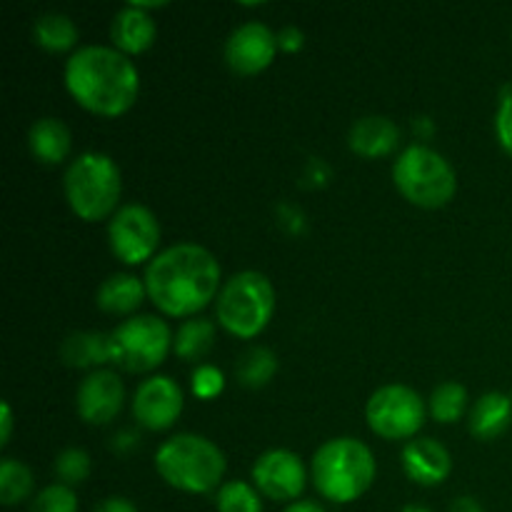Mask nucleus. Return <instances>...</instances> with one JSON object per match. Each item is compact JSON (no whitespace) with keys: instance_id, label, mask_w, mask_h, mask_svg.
<instances>
[{"instance_id":"nucleus-1","label":"nucleus","mask_w":512,"mask_h":512,"mask_svg":"<svg viewBox=\"0 0 512 512\" xmlns=\"http://www.w3.org/2000/svg\"><path fill=\"white\" fill-rule=\"evenodd\" d=\"M143 283L155 308L170 318H190L218 295L220 263L203 245H170L150 260Z\"/></svg>"},{"instance_id":"nucleus-2","label":"nucleus","mask_w":512,"mask_h":512,"mask_svg":"<svg viewBox=\"0 0 512 512\" xmlns=\"http://www.w3.org/2000/svg\"><path fill=\"white\" fill-rule=\"evenodd\" d=\"M65 88L90 113L118 118L138 100L140 75L133 60L118 48L83 45L65 63Z\"/></svg>"},{"instance_id":"nucleus-3","label":"nucleus","mask_w":512,"mask_h":512,"mask_svg":"<svg viewBox=\"0 0 512 512\" xmlns=\"http://www.w3.org/2000/svg\"><path fill=\"white\" fill-rule=\"evenodd\" d=\"M313 483L330 503H353L373 485L378 465L373 450L355 438H333L313 455Z\"/></svg>"},{"instance_id":"nucleus-4","label":"nucleus","mask_w":512,"mask_h":512,"mask_svg":"<svg viewBox=\"0 0 512 512\" xmlns=\"http://www.w3.org/2000/svg\"><path fill=\"white\" fill-rule=\"evenodd\" d=\"M225 468V455L213 440L203 435L180 433L165 440L155 453V470L175 490L190 495H205L220 488Z\"/></svg>"},{"instance_id":"nucleus-5","label":"nucleus","mask_w":512,"mask_h":512,"mask_svg":"<svg viewBox=\"0 0 512 512\" xmlns=\"http://www.w3.org/2000/svg\"><path fill=\"white\" fill-rule=\"evenodd\" d=\"M65 200L70 210L85 223H98L110 213H118L123 178L120 168L110 155L83 153L68 165L63 178Z\"/></svg>"},{"instance_id":"nucleus-6","label":"nucleus","mask_w":512,"mask_h":512,"mask_svg":"<svg viewBox=\"0 0 512 512\" xmlns=\"http://www.w3.org/2000/svg\"><path fill=\"white\" fill-rule=\"evenodd\" d=\"M395 188L418 208H443L455 198L458 178L453 165L428 145H408L393 165Z\"/></svg>"},{"instance_id":"nucleus-7","label":"nucleus","mask_w":512,"mask_h":512,"mask_svg":"<svg viewBox=\"0 0 512 512\" xmlns=\"http://www.w3.org/2000/svg\"><path fill=\"white\" fill-rule=\"evenodd\" d=\"M273 310V283L258 270H243L225 280L218 295V305H215L220 325L240 340H250L263 333L273 318Z\"/></svg>"},{"instance_id":"nucleus-8","label":"nucleus","mask_w":512,"mask_h":512,"mask_svg":"<svg viewBox=\"0 0 512 512\" xmlns=\"http://www.w3.org/2000/svg\"><path fill=\"white\" fill-rule=\"evenodd\" d=\"M110 340H113V365H120L128 373L155 370L173 348L168 323L155 315H133L123 320L110 333Z\"/></svg>"},{"instance_id":"nucleus-9","label":"nucleus","mask_w":512,"mask_h":512,"mask_svg":"<svg viewBox=\"0 0 512 512\" xmlns=\"http://www.w3.org/2000/svg\"><path fill=\"white\" fill-rule=\"evenodd\" d=\"M370 430L385 440H408L425 423V403L408 385H383L375 390L365 408Z\"/></svg>"},{"instance_id":"nucleus-10","label":"nucleus","mask_w":512,"mask_h":512,"mask_svg":"<svg viewBox=\"0 0 512 512\" xmlns=\"http://www.w3.org/2000/svg\"><path fill=\"white\" fill-rule=\"evenodd\" d=\"M108 240L115 258L128 265H140L155 258L160 245V223L150 208L128 203L110 218Z\"/></svg>"},{"instance_id":"nucleus-11","label":"nucleus","mask_w":512,"mask_h":512,"mask_svg":"<svg viewBox=\"0 0 512 512\" xmlns=\"http://www.w3.org/2000/svg\"><path fill=\"white\" fill-rule=\"evenodd\" d=\"M278 48V35L260 20H250L225 40V63L238 75H258L273 63Z\"/></svg>"},{"instance_id":"nucleus-12","label":"nucleus","mask_w":512,"mask_h":512,"mask_svg":"<svg viewBox=\"0 0 512 512\" xmlns=\"http://www.w3.org/2000/svg\"><path fill=\"white\" fill-rule=\"evenodd\" d=\"M305 465L290 450H268L253 465V483L265 498L290 503L305 490Z\"/></svg>"},{"instance_id":"nucleus-13","label":"nucleus","mask_w":512,"mask_h":512,"mask_svg":"<svg viewBox=\"0 0 512 512\" xmlns=\"http://www.w3.org/2000/svg\"><path fill=\"white\" fill-rule=\"evenodd\" d=\"M183 413V390L168 375H153L145 380L133 398V415L143 428L168 430Z\"/></svg>"},{"instance_id":"nucleus-14","label":"nucleus","mask_w":512,"mask_h":512,"mask_svg":"<svg viewBox=\"0 0 512 512\" xmlns=\"http://www.w3.org/2000/svg\"><path fill=\"white\" fill-rule=\"evenodd\" d=\"M125 385L113 370H93L78 388V415L88 425H108L120 413Z\"/></svg>"},{"instance_id":"nucleus-15","label":"nucleus","mask_w":512,"mask_h":512,"mask_svg":"<svg viewBox=\"0 0 512 512\" xmlns=\"http://www.w3.org/2000/svg\"><path fill=\"white\" fill-rule=\"evenodd\" d=\"M403 470L413 483L433 488L448 480L453 470V458L448 448L433 438L410 440L403 448Z\"/></svg>"},{"instance_id":"nucleus-16","label":"nucleus","mask_w":512,"mask_h":512,"mask_svg":"<svg viewBox=\"0 0 512 512\" xmlns=\"http://www.w3.org/2000/svg\"><path fill=\"white\" fill-rule=\"evenodd\" d=\"M348 143L360 158H383L398 148L400 128L385 115H365L353 123Z\"/></svg>"},{"instance_id":"nucleus-17","label":"nucleus","mask_w":512,"mask_h":512,"mask_svg":"<svg viewBox=\"0 0 512 512\" xmlns=\"http://www.w3.org/2000/svg\"><path fill=\"white\" fill-rule=\"evenodd\" d=\"M115 40V48L125 55H138L145 53L150 45L155 43L158 35V25L155 18L140 5L130 3L123 10H118L113 18V28H110Z\"/></svg>"},{"instance_id":"nucleus-18","label":"nucleus","mask_w":512,"mask_h":512,"mask_svg":"<svg viewBox=\"0 0 512 512\" xmlns=\"http://www.w3.org/2000/svg\"><path fill=\"white\" fill-rule=\"evenodd\" d=\"M60 360L70 368L88 370L113 363V340L110 333H73L60 345Z\"/></svg>"},{"instance_id":"nucleus-19","label":"nucleus","mask_w":512,"mask_h":512,"mask_svg":"<svg viewBox=\"0 0 512 512\" xmlns=\"http://www.w3.org/2000/svg\"><path fill=\"white\" fill-rule=\"evenodd\" d=\"M470 433L478 440H495L510 428L512 398L505 393H485L470 410Z\"/></svg>"},{"instance_id":"nucleus-20","label":"nucleus","mask_w":512,"mask_h":512,"mask_svg":"<svg viewBox=\"0 0 512 512\" xmlns=\"http://www.w3.org/2000/svg\"><path fill=\"white\" fill-rule=\"evenodd\" d=\"M30 153L35 160L45 165H60L70 153V130L58 118H40L30 125L28 133Z\"/></svg>"},{"instance_id":"nucleus-21","label":"nucleus","mask_w":512,"mask_h":512,"mask_svg":"<svg viewBox=\"0 0 512 512\" xmlns=\"http://www.w3.org/2000/svg\"><path fill=\"white\" fill-rule=\"evenodd\" d=\"M145 283L130 273H115L108 280H103L98 288V308L110 315H128L140 308L145 298Z\"/></svg>"},{"instance_id":"nucleus-22","label":"nucleus","mask_w":512,"mask_h":512,"mask_svg":"<svg viewBox=\"0 0 512 512\" xmlns=\"http://www.w3.org/2000/svg\"><path fill=\"white\" fill-rule=\"evenodd\" d=\"M33 38L50 53H63L78 43V25L63 13H45L35 20Z\"/></svg>"},{"instance_id":"nucleus-23","label":"nucleus","mask_w":512,"mask_h":512,"mask_svg":"<svg viewBox=\"0 0 512 512\" xmlns=\"http://www.w3.org/2000/svg\"><path fill=\"white\" fill-rule=\"evenodd\" d=\"M215 343V325L205 318H193V320H185L183 325L178 328L173 338V350L178 358L195 360L205 358L210 353Z\"/></svg>"},{"instance_id":"nucleus-24","label":"nucleus","mask_w":512,"mask_h":512,"mask_svg":"<svg viewBox=\"0 0 512 512\" xmlns=\"http://www.w3.org/2000/svg\"><path fill=\"white\" fill-rule=\"evenodd\" d=\"M275 373H278V358L273 350L263 348V345L245 350L235 365V375L245 388H263L273 380Z\"/></svg>"},{"instance_id":"nucleus-25","label":"nucleus","mask_w":512,"mask_h":512,"mask_svg":"<svg viewBox=\"0 0 512 512\" xmlns=\"http://www.w3.org/2000/svg\"><path fill=\"white\" fill-rule=\"evenodd\" d=\"M33 493V473L25 463L15 458H5L0 463V503L13 508Z\"/></svg>"},{"instance_id":"nucleus-26","label":"nucleus","mask_w":512,"mask_h":512,"mask_svg":"<svg viewBox=\"0 0 512 512\" xmlns=\"http://www.w3.org/2000/svg\"><path fill=\"white\" fill-rule=\"evenodd\" d=\"M465 408H468V390L460 383H440L430 395V415L438 423L450 425L455 420L463 418Z\"/></svg>"},{"instance_id":"nucleus-27","label":"nucleus","mask_w":512,"mask_h":512,"mask_svg":"<svg viewBox=\"0 0 512 512\" xmlns=\"http://www.w3.org/2000/svg\"><path fill=\"white\" fill-rule=\"evenodd\" d=\"M215 505H218V512H263L260 493L243 480H230L220 485Z\"/></svg>"},{"instance_id":"nucleus-28","label":"nucleus","mask_w":512,"mask_h":512,"mask_svg":"<svg viewBox=\"0 0 512 512\" xmlns=\"http://www.w3.org/2000/svg\"><path fill=\"white\" fill-rule=\"evenodd\" d=\"M55 475L63 485H80L90 475V455L80 448H68L55 458Z\"/></svg>"},{"instance_id":"nucleus-29","label":"nucleus","mask_w":512,"mask_h":512,"mask_svg":"<svg viewBox=\"0 0 512 512\" xmlns=\"http://www.w3.org/2000/svg\"><path fill=\"white\" fill-rule=\"evenodd\" d=\"M28 512H78V498H75L73 488L55 483L35 495Z\"/></svg>"},{"instance_id":"nucleus-30","label":"nucleus","mask_w":512,"mask_h":512,"mask_svg":"<svg viewBox=\"0 0 512 512\" xmlns=\"http://www.w3.org/2000/svg\"><path fill=\"white\" fill-rule=\"evenodd\" d=\"M225 378L218 368L213 365H200L193 373V393L198 395L200 400H210L218 393H223Z\"/></svg>"},{"instance_id":"nucleus-31","label":"nucleus","mask_w":512,"mask_h":512,"mask_svg":"<svg viewBox=\"0 0 512 512\" xmlns=\"http://www.w3.org/2000/svg\"><path fill=\"white\" fill-rule=\"evenodd\" d=\"M495 135L508 155H512V88H508L500 98L498 115H495Z\"/></svg>"},{"instance_id":"nucleus-32","label":"nucleus","mask_w":512,"mask_h":512,"mask_svg":"<svg viewBox=\"0 0 512 512\" xmlns=\"http://www.w3.org/2000/svg\"><path fill=\"white\" fill-rule=\"evenodd\" d=\"M278 45L288 53H295V50L303 48V30L295 28V25H288L278 33Z\"/></svg>"},{"instance_id":"nucleus-33","label":"nucleus","mask_w":512,"mask_h":512,"mask_svg":"<svg viewBox=\"0 0 512 512\" xmlns=\"http://www.w3.org/2000/svg\"><path fill=\"white\" fill-rule=\"evenodd\" d=\"M93 512H138V508H135L128 498H118V495H113V498H105L103 503L95 505Z\"/></svg>"},{"instance_id":"nucleus-34","label":"nucleus","mask_w":512,"mask_h":512,"mask_svg":"<svg viewBox=\"0 0 512 512\" xmlns=\"http://www.w3.org/2000/svg\"><path fill=\"white\" fill-rule=\"evenodd\" d=\"M0 425H3V433H0V445H8L10 443V435H13V410H10L8 403H3L0 408Z\"/></svg>"},{"instance_id":"nucleus-35","label":"nucleus","mask_w":512,"mask_h":512,"mask_svg":"<svg viewBox=\"0 0 512 512\" xmlns=\"http://www.w3.org/2000/svg\"><path fill=\"white\" fill-rule=\"evenodd\" d=\"M450 512H485V510L478 500L470 498V495H463V498H458L453 505H450Z\"/></svg>"},{"instance_id":"nucleus-36","label":"nucleus","mask_w":512,"mask_h":512,"mask_svg":"<svg viewBox=\"0 0 512 512\" xmlns=\"http://www.w3.org/2000/svg\"><path fill=\"white\" fill-rule=\"evenodd\" d=\"M283 512H325V510L320 508L318 503H313V500H295V503H290Z\"/></svg>"},{"instance_id":"nucleus-37","label":"nucleus","mask_w":512,"mask_h":512,"mask_svg":"<svg viewBox=\"0 0 512 512\" xmlns=\"http://www.w3.org/2000/svg\"><path fill=\"white\" fill-rule=\"evenodd\" d=\"M400 512H433L430 508H425V505H405Z\"/></svg>"}]
</instances>
